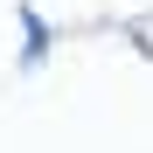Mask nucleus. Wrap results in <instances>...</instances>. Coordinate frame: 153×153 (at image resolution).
<instances>
[{
	"label": "nucleus",
	"instance_id": "f257e3e1",
	"mask_svg": "<svg viewBox=\"0 0 153 153\" xmlns=\"http://www.w3.org/2000/svg\"><path fill=\"white\" fill-rule=\"evenodd\" d=\"M21 28H28V49H21V70H35V63L49 56V21H42V14H21Z\"/></svg>",
	"mask_w": 153,
	"mask_h": 153
}]
</instances>
